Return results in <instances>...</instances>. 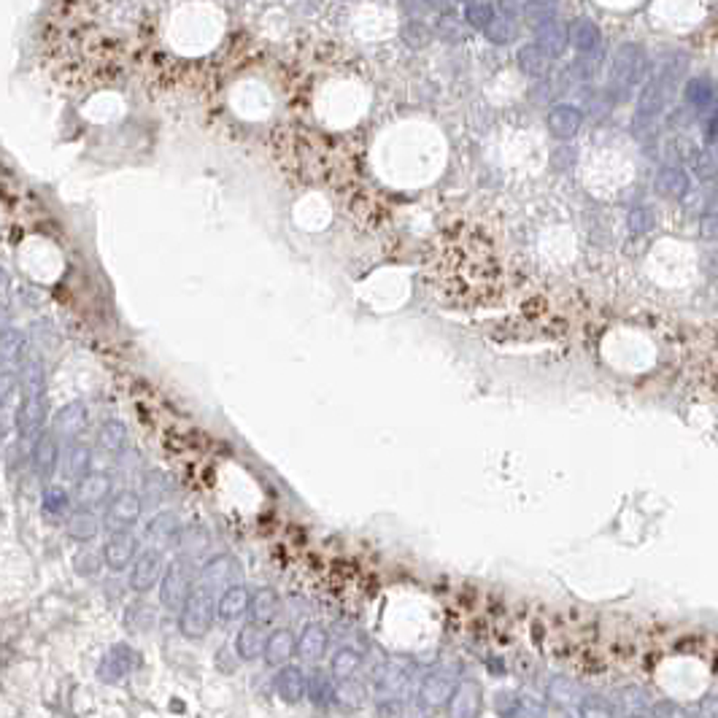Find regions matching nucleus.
<instances>
[{"mask_svg": "<svg viewBox=\"0 0 718 718\" xmlns=\"http://www.w3.org/2000/svg\"><path fill=\"white\" fill-rule=\"evenodd\" d=\"M427 276H432L438 295H443L451 306H484L500 292L503 265L495 241L473 232L465 238L438 241Z\"/></svg>", "mask_w": 718, "mask_h": 718, "instance_id": "nucleus-1", "label": "nucleus"}, {"mask_svg": "<svg viewBox=\"0 0 718 718\" xmlns=\"http://www.w3.org/2000/svg\"><path fill=\"white\" fill-rule=\"evenodd\" d=\"M651 73V52L638 41H624L613 49L608 65V92L629 98Z\"/></svg>", "mask_w": 718, "mask_h": 718, "instance_id": "nucleus-2", "label": "nucleus"}, {"mask_svg": "<svg viewBox=\"0 0 718 718\" xmlns=\"http://www.w3.org/2000/svg\"><path fill=\"white\" fill-rule=\"evenodd\" d=\"M197 572L200 570H197L194 559L181 556V553L165 567L163 581H160V602H163V608L179 613L181 608H184V602L189 600V594L194 591Z\"/></svg>", "mask_w": 718, "mask_h": 718, "instance_id": "nucleus-3", "label": "nucleus"}, {"mask_svg": "<svg viewBox=\"0 0 718 718\" xmlns=\"http://www.w3.org/2000/svg\"><path fill=\"white\" fill-rule=\"evenodd\" d=\"M219 616V608L213 602V594L194 586V591L189 594V600L184 602V608L179 610V629L184 638L189 640H200L211 632L213 627V619Z\"/></svg>", "mask_w": 718, "mask_h": 718, "instance_id": "nucleus-4", "label": "nucleus"}, {"mask_svg": "<svg viewBox=\"0 0 718 718\" xmlns=\"http://www.w3.org/2000/svg\"><path fill=\"white\" fill-rule=\"evenodd\" d=\"M241 575H243V567L235 556L230 553H219L213 559H208L200 572H197V586L211 591V594H222L227 586L232 583H241Z\"/></svg>", "mask_w": 718, "mask_h": 718, "instance_id": "nucleus-5", "label": "nucleus"}, {"mask_svg": "<svg viewBox=\"0 0 718 718\" xmlns=\"http://www.w3.org/2000/svg\"><path fill=\"white\" fill-rule=\"evenodd\" d=\"M163 572H165V562H163V548L157 545H149L146 551H141L130 567V589L136 594H146L152 591L160 581H163Z\"/></svg>", "mask_w": 718, "mask_h": 718, "instance_id": "nucleus-6", "label": "nucleus"}, {"mask_svg": "<svg viewBox=\"0 0 718 718\" xmlns=\"http://www.w3.org/2000/svg\"><path fill=\"white\" fill-rule=\"evenodd\" d=\"M141 511H144V500L125 489L119 492L117 497H111V503L106 505V516H103V524L109 533H117V530H130L138 519H141Z\"/></svg>", "mask_w": 718, "mask_h": 718, "instance_id": "nucleus-7", "label": "nucleus"}, {"mask_svg": "<svg viewBox=\"0 0 718 718\" xmlns=\"http://www.w3.org/2000/svg\"><path fill=\"white\" fill-rule=\"evenodd\" d=\"M533 41L551 60H562L570 52V22H564L562 16L540 22L538 27H533Z\"/></svg>", "mask_w": 718, "mask_h": 718, "instance_id": "nucleus-8", "label": "nucleus"}, {"mask_svg": "<svg viewBox=\"0 0 718 718\" xmlns=\"http://www.w3.org/2000/svg\"><path fill=\"white\" fill-rule=\"evenodd\" d=\"M570 49L575 54H608L605 35L591 16L570 19Z\"/></svg>", "mask_w": 718, "mask_h": 718, "instance_id": "nucleus-9", "label": "nucleus"}, {"mask_svg": "<svg viewBox=\"0 0 718 718\" xmlns=\"http://www.w3.org/2000/svg\"><path fill=\"white\" fill-rule=\"evenodd\" d=\"M103 551V562L111 567V570H125L128 564L136 562V556L141 553L138 551V538L130 533V530H117L111 533L106 545L100 548Z\"/></svg>", "mask_w": 718, "mask_h": 718, "instance_id": "nucleus-10", "label": "nucleus"}, {"mask_svg": "<svg viewBox=\"0 0 718 718\" xmlns=\"http://www.w3.org/2000/svg\"><path fill=\"white\" fill-rule=\"evenodd\" d=\"M330 651V632L327 627H322L319 621H311L303 627V632L298 635V657L308 665H316L327 657Z\"/></svg>", "mask_w": 718, "mask_h": 718, "instance_id": "nucleus-11", "label": "nucleus"}, {"mask_svg": "<svg viewBox=\"0 0 718 718\" xmlns=\"http://www.w3.org/2000/svg\"><path fill=\"white\" fill-rule=\"evenodd\" d=\"M276 692L287 705H300L303 700H308V675L303 667L295 665H284L279 667L276 675Z\"/></svg>", "mask_w": 718, "mask_h": 718, "instance_id": "nucleus-12", "label": "nucleus"}, {"mask_svg": "<svg viewBox=\"0 0 718 718\" xmlns=\"http://www.w3.org/2000/svg\"><path fill=\"white\" fill-rule=\"evenodd\" d=\"M457 684L451 681V675L446 673H430L421 686H419V703L427 708V711H438V708H446L451 703V694H454Z\"/></svg>", "mask_w": 718, "mask_h": 718, "instance_id": "nucleus-13", "label": "nucleus"}, {"mask_svg": "<svg viewBox=\"0 0 718 718\" xmlns=\"http://www.w3.org/2000/svg\"><path fill=\"white\" fill-rule=\"evenodd\" d=\"M33 465H35V473L38 478H52L57 473V465H60V443H57V432H41L35 440H33Z\"/></svg>", "mask_w": 718, "mask_h": 718, "instance_id": "nucleus-14", "label": "nucleus"}, {"mask_svg": "<svg viewBox=\"0 0 718 718\" xmlns=\"http://www.w3.org/2000/svg\"><path fill=\"white\" fill-rule=\"evenodd\" d=\"M111 489H114L111 476H106V473H87V476H81V478L76 481V492H73V497H76L79 505H84V508H95V505H100V503L109 500Z\"/></svg>", "mask_w": 718, "mask_h": 718, "instance_id": "nucleus-15", "label": "nucleus"}, {"mask_svg": "<svg viewBox=\"0 0 718 718\" xmlns=\"http://www.w3.org/2000/svg\"><path fill=\"white\" fill-rule=\"evenodd\" d=\"M87 427V405L81 400H73L68 405H62L54 419H52V430L57 432V438L62 440H73L84 432Z\"/></svg>", "mask_w": 718, "mask_h": 718, "instance_id": "nucleus-16", "label": "nucleus"}, {"mask_svg": "<svg viewBox=\"0 0 718 718\" xmlns=\"http://www.w3.org/2000/svg\"><path fill=\"white\" fill-rule=\"evenodd\" d=\"M545 125H548L551 136L572 138V136H578V130L583 125V111L572 103H556V106H551V111L545 117Z\"/></svg>", "mask_w": 718, "mask_h": 718, "instance_id": "nucleus-17", "label": "nucleus"}, {"mask_svg": "<svg viewBox=\"0 0 718 718\" xmlns=\"http://www.w3.org/2000/svg\"><path fill=\"white\" fill-rule=\"evenodd\" d=\"M41 421H43V400L41 394H27L19 405H16V432L24 440H35L41 432Z\"/></svg>", "mask_w": 718, "mask_h": 718, "instance_id": "nucleus-18", "label": "nucleus"}, {"mask_svg": "<svg viewBox=\"0 0 718 718\" xmlns=\"http://www.w3.org/2000/svg\"><path fill=\"white\" fill-rule=\"evenodd\" d=\"M216 608H219V619L222 621H238L249 613L251 608V591L243 586V583H232L227 586L219 600H216Z\"/></svg>", "mask_w": 718, "mask_h": 718, "instance_id": "nucleus-19", "label": "nucleus"}, {"mask_svg": "<svg viewBox=\"0 0 718 718\" xmlns=\"http://www.w3.org/2000/svg\"><path fill=\"white\" fill-rule=\"evenodd\" d=\"M298 654V635L292 632V629H287V627H281V629H276V632H270L268 635V646H265V662L270 665V667H284V665H289V659Z\"/></svg>", "mask_w": 718, "mask_h": 718, "instance_id": "nucleus-20", "label": "nucleus"}, {"mask_svg": "<svg viewBox=\"0 0 718 718\" xmlns=\"http://www.w3.org/2000/svg\"><path fill=\"white\" fill-rule=\"evenodd\" d=\"M481 686L476 681H459L454 694H451V703H449V711L451 716L457 718H473L481 713Z\"/></svg>", "mask_w": 718, "mask_h": 718, "instance_id": "nucleus-21", "label": "nucleus"}, {"mask_svg": "<svg viewBox=\"0 0 718 718\" xmlns=\"http://www.w3.org/2000/svg\"><path fill=\"white\" fill-rule=\"evenodd\" d=\"M262 627H265V624H257V621H251V624L241 627V632H238V638H235V651H238V657H241V659H246V662H254V659L265 657L268 635H265V629H262Z\"/></svg>", "mask_w": 718, "mask_h": 718, "instance_id": "nucleus-22", "label": "nucleus"}, {"mask_svg": "<svg viewBox=\"0 0 718 718\" xmlns=\"http://www.w3.org/2000/svg\"><path fill=\"white\" fill-rule=\"evenodd\" d=\"M551 62H553V60L540 49L535 41L522 43V46L516 49V65H519V71H522L527 79H545Z\"/></svg>", "mask_w": 718, "mask_h": 718, "instance_id": "nucleus-23", "label": "nucleus"}, {"mask_svg": "<svg viewBox=\"0 0 718 718\" xmlns=\"http://www.w3.org/2000/svg\"><path fill=\"white\" fill-rule=\"evenodd\" d=\"M65 530H68V535L73 540H79V543H90V540L98 538V533H100V522H98V516H95L92 511H87V508L81 505L79 511H71V514H68Z\"/></svg>", "mask_w": 718, "mask_h": 718, "instance_id": "nucleus-24", "label": "nucleus"}, {"mask_svg": "<svg viewBox=\"0 0 718 718\" xmlns=\"http://www.w3.org/2000/svg\"><path fill=\"white\" fill-rule=\"evenodd\" d=\"M276 613H279V594H276V589L262 586V589L251 591V608H249L251 621L270 624L276 619Z\"/></svg>", "mask_w": 718, "mask_h": 718, "instance_id": "nucleus-25", "label": "nucleus"}, {"mask_svg": "<svg viewBox=\"0 0 718 718\" xmlns=\"http://www.w3.org/2000/svg\"><path fill=\"white\" fill-rule=\"evenodd\" d=\"M519 22H522V19H516V16H505V14L497 11V16L492 19V24L484 30V38H487L492 46H508V43H514L516 35H519Z\"/></svg>", "mask_w": 718, "mask_h": 718, "instance_id": "nucleus-26", "label": "nucleus"}, {"mask_svg": "<svg viewBox=\"0 0 718 718\" xmlns=\"http://www.w3.org/2000/svg\"><path fill=\"white\" fill-rule=\"evenodd\" d=\"M495 16H497L495 0H468L465 8H462V19L468 22L470 30H478V33H484L492 24Z\"/></svg>", "mask_w": 718, "mask_h": 718, "instance_id": "nucleus-27", "label": "nucleus"}, {"mask_svg": "<svg viewBox=\"0 0 718 718\" xmlns=\"http://www.w3.org/2000/svg\"><path fill=\"white\" fill-rule=\"evenodd\" d=\"M208 545H211V538H208V533L203 527H192L189 524V527H181L179 530L176 551H179L181 556L197 559V556H203L208 551Z\"/></svg>", "mask_w": 718, "mask_h": 718, "instance_id": "nucleus-28", "label": "nucleus"}, {"mask_svg": "<svg viewBox=\"0 0 718 718\" xmlns=\"http://www.w3.org/2000/svg\"><path fill=\"white\" fill-rule=\"evenodd\" d=\"M179 530L181 524L176 514H157L149 522V527H146V538L152 540V543H157V545H168V543H176Z\"/></svg>", "mask_w": 718, "mask_h": 718, "instance_id": "nucleus-29", "label": "nucleus"}, {"mask_svg": "<svg viewBox=\"0 0 718 718\" xmlns=\"http://www.w3.org/2000/svg\"><path fill=\"white\" fill-rule=\"evenodd\" d=\"M119 657V651L117 648H111V654L103 659V665H100V678H106L109 684H117L125 673H130V667L136 665V654L130 651V648H125L122 646V659H117Z\"/></svg>", "mask_w": 718, "mask_h": 718, "instance_id": "nucleus-30", "label": "nucleus"}, {"mask_svg": "<svg viewBox=\"0 0 718 718\" xmlns=\"http://www.w3.org/2000/svg\"><path fill=\"white\" fill-rule=\"evenodd\" d=\"M684 95H686V103H689V106H694V109H705V106H711V103L716 100V84H713L708 76H694V79L686 81Z\"/></svg>", "mask_w": 718, "mask_h": 718, "instance_id": "nucleus-31", "label": "nucleus"}, {"mask_svg": "<svg viewBox=\"0 0 718 718\" xmlns=\"http://www.w3.org/2000/svg\"><path fill=\"white\" fill-rule=\"evenodd\" d=\"M90 462H92V449L87 443H73L65 451V468L62 470L71 481H79L81 476H87Z\"/></svg>", "mask_w": 718, "mask_h": 718, "instance_id": "nucleus-32", "label": "nucleus"}, {"mask_svg": "<svg viewBox=\"0 0 718 718\" xmlns=\"http://www.w3.org/2000/svg\"><path fill=\"white\" fill-rule=\"evenodd\" d=\"M468 30H470L468 22H465L462 16L451 14V11H440V16H438V22H435V35H438L440 41H446V43H459V41L465 38Z\"/></svg>", "mask_w": 718, "mask_h": 718, "instance_id": "nucleus-33", "label": "nucleus"}, {"mask_svg": "<svg viewBox=\"0 0 718 718\" xmlns=\"http://www.w3.org/2000/svg\"><path fill=\"white\" fill-rule=\"evenodd\" d=\"M27 354V341L22 333L16 330H5L3 333V367H5V375L11 373V367L19 370L22 359Z\"/></svg>", "mask_w": 718, "mask_h": 718, "instance_id": "nucleus-34", "label": "nucleus"}, {"mask_svg": "<svg viewBox=\"0 0 718 718\" xmlns=\"http://www.w3.org/2000/svg\"><path fill=\"white\" fill-rule=\"evenodd\" d=\"M125 443H128V427H125V421L111 419V421H106V424L98 430V446H100L103 451L117 454V451L125 449Z\"/></svg>", "mask_w": 718, "mask_h": 718, "instance_id": "nucleus-35", "label": "nucleus"}, {"mask_svg": "<svg viewBox=\"0 0 718 718\" xmlns=\"http://www.w3.org/2000/svg\"><path fill=\"white\" fill-rule=\"evenodd\" d=\"M362 667V657H359L354 648H341L335 657H333V662H330V673H333V678H338V681H352L354 675H357V670Z\"/></svg>", "mask_w": 718, "mask_h": 718, "instance_id": "nucleus-36", "label": "nucleus"}, {"mask_svg": "<svg viewBox=\"0 0 718 718\" xmlns=\"http://www.w3.org/2000/svg\"><path fill=\"white\" fill-rule=\"evenodd\" d=\"M308 700L314 705H330V703H335V686H333V681H330L327 673L316 670L314 675H308Z\"/></svg>", "mask_w": 718, "mask_h": 718, "instance_id": "nucleus-37", "label": "nucleus"}, {"mask_svg": "<svg viewBox=\"0 0 718 718\" xmlns=\"http://www.w3.org/2000/svg\"><path fill=\"white\" fill-rule=\"evenodd\" d=\"M559 3L562 0H522L524 5V22L533 27H538L540 22L551 19V16H559Z\"/></svg>", "mask_w": 718, "mask_h": 718, "instance_id": "nucleus-38", "label": "nucleus"}, {"mask_svg": "<svg viewBox=\"0 0 718 718\" xmlns=\"http://www.w3.org/2000/svg\"><path fill=\"white\" fill-rule=\"evenodd\" d=\"M125 616H128V619H125V627H130L133 632H146V629H152V624H155V608L146 605V602H136V605H130Z\"/></svg>", "mask_w": 718, "mask_h": 718, "instance_id": "nucleus-39", "label": "nucleus"}, {"mask_svg": "<svg viewBox=\"0 0 718 718\" xmlns=\"http://www.w3.org/2000/svg\"><path fill=\"white\" fill-rule=\"evenodd\" d=\"M430 27L419 19V16H408L405 24H402V41L413 49H421L427 41H430Z\"/></svg>", "mask_w": 718, "mask_h": 718, "instance_id": "nucleus-40", "label": "nucleus"}, {"mask_svg": "<svg viewBox=\"0 0 718 718\" xmlns=\"http://www.w3.org/2000/svg\"><path fill=\"white\" fill-rule=\"evenodd\" d=\"M41 503H43V508H46L49 514H54V516H62V514H68V508H71V497H68V492H65L62 487H46L43 495H41Z\"/></svg>", "mask_w": 718, "mask_h": 718, "instance_id": "nucleus-41", "label": "nucleus"}, {"mask_svg": "<svg viewBox=\"0 0 718 718\" xmlns=\"http://www.w3.org/2000/svg\"><path fill=\"white\" fill-rule=\"evenodd\" d=\"M22 375H24V381H22L24 392L27 394H41V389H43V364L38 359H30Z\"/></svg>", "mask_w": 718, "mask_h": 718, "instance_id": "nucleus-42", "label": "nucleus"}, {"mask_svg": "<svg viewBox=\"0 0 718 718\" xmlns=\"http://www.w3.org/2000/svg\"><path fill=\"white\" fill-rule=\"evenodd\" d=\"M100 562H103V553L98 556L95 551H79L76 556H73V570L79 572V575H98V570H100Z\"/></svg>", "mask_w": 718, "mask_h": 718, "instance_id": "nucleus-43", "label": "nucleus"}, {"mask_svg": "<svg viewBox=\"0 0 718 718\" xmlns=\"http://www.w3.org/2000/svg\"><path fill=\"white\" fill-rule=\"evenodd\" d=\"M662 189H667V192H684L686 189V176L681 171H675V168H667L662 174Z\"/></svg>", "mask_w": 718, "mask_h": 718, "instance_id": "nucleus-44", "label": "nucleus"}, {"mask_svg": "<svg viewBox=\"0 0 718 718\" xmlns=\"http://www.w3.org/2000/svg\"><path fill=\"white\" fill-rule=\"evenodd\" d=\"M708 133L711 136H718V111L713 109V114H711V125H708Z\"/></svg>", "mask_w": 718, "mask_h": 718, "instance_id": "nucleus-45", "label": "nucleus"}, {"mask_svg": "<svg viewBox=\"0 0 718 718\" xmlns=\"http://www.w3.org/2000/svg\"><path fill=\"white\" fill-rule=\"evenodd\" d=\"M424 3H427V5H438V8H440V5H449L451 0H424Z\"/></svg>", "mask_w": 718, "mask_h": 718, "instance_id": "nucleus-46", "label": "nucleus"}]
</instances>
